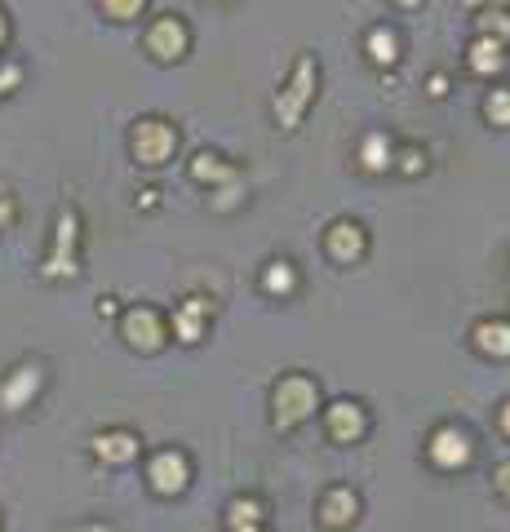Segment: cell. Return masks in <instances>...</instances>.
Instances as JSON below:
<instances>
[{
  "mask_svg": "<svg viewBox=\"0 0 510 532\" xmlns=\"http://www.w3.org/2000/svg\"><path fill=\"white\" fill-rule=\"evenodd\" d=\"M475 342H479V351H488V355H510V324H479Z\"/></svg>",
  "mask_w": 510,
  "mask_h": 532,
  "instance_id": "9",
  "label": "cell"
},
{
  "mask_svg": "<svg viewBox=\"0 0 510 532\" xmlns=\"http://www.w3.org/2000/svg\"><path fill=\"white\" fill-rule=\"evenodd\" d=\"M502 431H506V435H510V404H506V408H502Z\"/></svg>",
  "mask_w": 510,
  "mask_h": 532,
  "instance_id": "15",
  "label": "cell"
},
{
  "mask_svg": "<svg viewBox=\"0 0 510 532\" xmlns=\"http://www.w3.org/2000/svg\"><path fill=\"white\" fill-rule=\"evenodd\" d=\"M426 453H431V462L440 470H457L471 462V439H466V431H457V426H440L431 435V444H426Z\"/></svg>",
  "mask_w": 510,
  "mask_h": 532,
  "instance_id": "3",
  "label": "cell"
},
{
  "mask_svg": "<svg viewBox=\"0 0 510 532\" xmlns=\"http://www.w3.org/2000/svg\"><path fill=\"white\" fill-rule=\"evenodd\" d=\"M311 408H315V386L311 382H302V377L280 382V391H275V422H280V426H298Z\"/></svg>",
  "mask_w": 510,
  "mask_h": 532,
  "instance_id": "2",
  "label": "cell"
},
{
  "mask_svg": "<svg viewBox=\"0 0 510 532\" xmlns=\"http://www.w3.org/2000/svg\"><path fill=\"white\" fill-rule=\"evenodd\" d=\"M493 479H497V493H502V497H510V466H502Z\"/></svg>",
  "mask_w": 510,
  "mask_h": 532,
  "instance_id": "13",
  "label": "cell"
},
{
  "mask_svg": "<svg viewBox=\"0 0 510 532\" xmlns=\"http://www.w3.org/2000/svg\"><path fill=\"white\" fill-rule=\"evenodd\" d=\"M125 333H129V342H134V346H142V351H151V346L160 342V333H156V320H151V311H138V315H129Z\"/></svg>",
  "mask_w": 510,
  "mask_h": 532,
  "instance_id": "10",
  "label": "cell"
},
{
  "mask_svg": "<svg viewBox=\"0 0 510 532\" xmlns=\"http://www.w3.org/2000/svg\"><path fill=\"white\" fill-rule=\"evenodd\" d=\"M364 426H369V422H364V408L351 404V399H342V404L329 408V435L338 439V444H351V439H360Z\"/></svg>",
  "mask_w": 510,
  "mask_h": 532,
  "instance_id": "5",
  "label": "cell"
},
{
  "mask_svg": "<svg viewBox=\"0 0 510 532\" xmlns=\"http://www.w3.org/2000/svg\"><path fill=\"white\" fill-rule=\"evenodd\" d=\"M355 519H360V497L351 493V488H333V493H324L320 501V524L329 532H342L351 528Z\"/></svg>",
  "mask_w": 510,
  "mask_h": 532,
  "instance_id": "4",
  "label": "cell"
},
{
  "mask_svg": "<svg viewBox=\"0 0 510 532\" xmlns=\"http://www.w3.org/2000/svg\"><path fill=\"white\" fill-rule=\"evenodd\" d=\"M147 484H151V493H160V497H178V493H187V484H191V466H187V457L173 453V448L156 453V457H151V466H147Z\"/></svg>",
  "mask_w": 510,
  "mask_h": 532,
  "instance_id": "1",
  "label": "cell"
},
{
  "mask_svg": "<svg viewBox=\"0 0 510 532\" xmlns=\"http://www.w3.org/2000/svg\"><path fill=\"white\" fill-rule=\"evenodd\" d=\"M262 524H267V510H262L258 497H240L227 506V528L231 532H262Z\"/></svg>",
  "mask_w": 510,
  "mask_h": 532,
  "instance_id": "6",
  "label": "cell"
},
{
  "mask_svg": "<svg viewBox=\"0 0 510 532\" xmlns=\"http://www.w3.org/2000/svg\"><path fill=\"white\" fill-rule=\"evenodd\" d=\"M71 532H111L107 524H85V528H71Z\"/></svg>",
  "mask_w": 510,
  "mask_h": 532,
  "instance_id": "14",
  "label": "cell"
},
{
  "mask_svg": "<svg viewBox=\"0 0 510 532\" xmlns=\"http://www.w3.org/2000/svg\"><path fill=\"white\" fill-rule=\"evenodd\" d=\"M373 49H377L373 58H382V63H391V58H395V54H391V49H395V45H391V36H377V40H373Z\"/></svg>",
  "mask_w": 510,
  "mask_h": 532,
  "instance_id": "11",
  "label": "cell"
},
{
  "mask_svg": "<svg viewBox=\"0 0 510 532\" xmlns=\"http://www.w3.org/2000/svg\"><path fill=\"white\" fill-rule=\"evenodd\" d=\"M275 266H280V271H271V289H289V271H284V262H275Z\"/></svg>",
  "mask_w": 510,
  "mask_h": 532,
  "instance_id": "12",
  "label": "cell"
},
{
  "mask_svg": "<svg viewBox=\"0 0 510 532\" xmlns=\"http://www.w3.org/2000/svg\"><path fill=\"white\" fill-rule=\"evenodd\" d=\"M36 386H40V373H36V368H18V377L5 386V391H0V399H5L9 413H18V408L27 404V395H36Z\"/></svg>",
  "mask_w": 510,
  "mask_h": 532,
  "instance_id": "8",
  "label": "cell"
},
{
  "mask_svg": "<svg viewBox=\"0 0 510 532\" xmlns=\"http://www.w3.org/2000/svg\"><path fill=\"white\" fill-rule=\"evenodd\" d=\"M94 453L102 457V462H116V466H125V462H134V457H138V439L129 435V431L98 435V439H94Z\"/></svg>",
  "mask_w": 510,
  "mask_h": 532,
  "instance_id": "7",
  "label": "cell"
}]
</instances>
